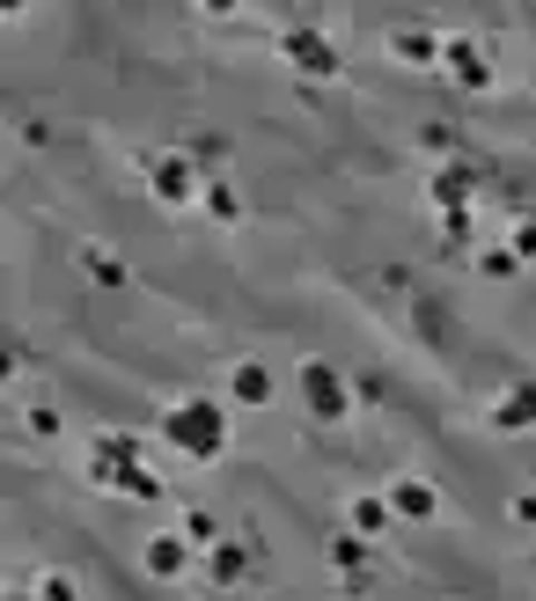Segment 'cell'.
<instances>
[{
  "label": "cell",
  "instance_id": "6da1fadb",
  "mask_svg": "<svg viewBox=\"0 0 536 601\" xmlns=\"http://www.w3.org/2000/svg\"><path fill=\"white\" fill-rule=\"evenodd\" d=\"M162 441L192 462H221L228 455V411H221V396H177L162 411Z\"/></svg>",
  "mask_w": 536,
  "mask_h": 601
},
{
  "label": "cell",
  "instance_id": "7a4b0ae2",
  "mask_svg": "<svg viewBox=\"0 0 536 601\" xmlns=\"http://www.w3.org/2000/svg\"><path fill=\"white\" fill-rule=\"evenodd\" d=\"M294 390H302V404H309L316 425H345V411H353V382H345L331 359H302V367H294Z\"/></svg>",
  "mask_w": 536,
  "mask_h": 601
},
{
  "label": "cell",
  "instance_id": "3957f363",
  "mask_svg": "<svg viewBox=\"0 0 536 601\" xmlns=\"http://www.w3.org/2000/svg\"><path fill=\"white\" fill-rule=\"evenodd\" d=\"M280 59L302 73V81H339V73H345L339 45H331L316 22H294V30H280Z\"/></svg>",
  "mask_w": 536,
  "mask_h": 601
},
{
  "label": "cell",
  "instance_id": "277c9868",
  "mask_svg": "<svg viewBox=\"0 0 536 601\" xmlns=\"http://www.w3.org/2000/svg\"><path fill=\"white\" fill-rule=\"evenodd\" d=\"M147 184H155L162 206H198V198H206V177H198V161L184 155V147H169V155H147Z\"/></svg>",
  "mask_w": 536,
  "mask_h": 601
},
{
  "label": "cell",
  "instance_id": "5b68a950",
  "mask_svg": "<svg viewBox=\"0 0 536 601\" xmlns=\"http://www.w3.org/2000/svg\"><path fill=\"white\" fill-rule=\"evenodd\" d=\"M133 462H147V441H140V433H104V441L89 447V477L110 492V484H118V470H133Z\"/></svg>",
  "mask_w": 536,
  "mask_h": 601
},
{
  "label": "cell",
  "instance_id": "8992f818",
  "mask_svg": "<svg viewBox=\"0 0 536 601\" xmlns=\"http://www.w3.org/2000/svg\"><path fill=\"white\" fill-rule=\"evenodd\" d=\"M441 67L456 73V89H493V59L478 37H441Z\"/></svg>",
  "mask_w": 536,
  "mask_h": 601
},
{
  "label": "cell",
  "instance_id": "52a82bcc",
  "mask_svg": "<svg viewBox=\"0 0 536 601\" xmlns=\"http://www.w3.org/2000/svg\"><path fill=\"white\" fill-rule=\"evenodd\" d=\"M198 572L214 587H243L257 572V543H214V550H198Z\"/></svg>",
  "mask_w": 536,
  "mask_h": 601
},
{
  "label": "cell",
  "instance_id": "ba28073f",
  "mask_svg": "<svg viewBox=\"0 0 536 601\" xmlns=\"http://www.w3.org/2000/svg\"><path fill=\"white\" fill-rule=\"evenodd\" d=\"M427 198L441 213H470V198H478V169H470V161H441L433 184H427Z\"/></svg>",
  "mask_w": 536,
  "mask_h": 601
},
{
  "label": "cell",
  "instance_id": "9c48e42d",
  "mask_svg": "<svg viewBox=\"0 0 536 601\" xmlns=\"http://www.w3.org/2000/svg\"><path fill=\"white\" fill-rule=\"evenodd\" d=\"M192 558H198V550L184 543V535H147V543H140L147 580H184V572H192Z\"/></svg>",
  "mask_w": 536,
  "mask_h": 601
},
{
  "label": "cell",
  "instance_id": "30bf717a",
  "mask_svg": "<svg viewBox=\"0 0 536 601\" xmlns=\"http://www.w3.org/2000/svg\"><path fill=\"white\" fill-rule=\"evenodd\" d=\"M382 499H390V513H397V521H441V492H433L427 477H397Z\"/></svg>",
  "mask_w": 536,
  "mask_h": 601
},
{
  "label": "cell",
  "instance_id": "8fae6325",
  "mask_svg": "<svg viewBox=\"0 0 536 601\" xmlns=\"http://www.w3.org/2000/svg\"><path fill=\"white\" fill-rule=\"evenodd\" d=\"M228 396H235V404H243V411H265L272 396H280V374H272L265 359H243V367L228 374Z\"/></svg>",
  "mask_w": 536,
  "mask_h": 601
},
{
  "label": "cell",
  "instance_id": "7c38bea8",
  "mask_svg": "<svg viewBox=\"0 0 536 601\" xmlns=\"http://www.w3.org/2000/svg\"><path fill=\"white\" fill-rule=\"evenodd\" d=\"M493 425H500V433H536V374H522L515 390L493 404Z\"/></svg>",
  "mask_w": 536,
  "mask_h": 601
},
{
  "label": "cell",
  "instance_id": "4fadbf2b",
  "mask_svg": "<svg viewBox=\"0 0 536 601\" xmlns=\"http://www.w3.org/2000/svg\"><path fill=\"white\" fill-rule=\"evenodd\" d=\"M81 279H89V286H104V294H118V286H126L133 272H126V257H118V249L89 243V249H81Z\"/></svg>",
  "mask_w": 536,
  "mask_h": 601
},
{
  "label": "cell",
  "instance_id": "5bb4252c",
  "mask_svg": "<svg viewBox=\"0 0 536 601\" xmlns=\"http://www.w3.org/2000/svg\"><path fill=\"white\" fill-rule=\"evenodd\" d=\"M198 206H206V220H221V228L243 220V191H235L228 177H206V198H198Z\"/></svg>",
  "mask_w": 536,
  "mask_h": 601
},
{
  "label": "cell",
  "instance_id": "9a60e30c",
  "mask_svg": "<svg viewBox=\"0 0 536 601\" xmlns=\"http://www.w3.org/2000/svg\"><path fill=\"white\" fill-rule=\"evenodd\" d=\"M376 565V543H368V535H331V572H368Z\"/></svg>",
  "mask_w": 536,
  "mask_h": 601
},
{
  "label": "cell",
  "instance_id": "2e32d148",
  "mask_svg": "<svg viewBox=\"0 0 536 601\" xmlns=\"http://www.w3.org/2000/svg\"><path fill=\"white\" fill-rule=\"evenodd\" d=\"M345 521H353V535H368V543H376L397 513H390V499H382V492H368V499H353V513H345Z\"/></svg>",
  "mask_w": 536,
  "mask_h": 601
},
{
  "label": "cell",
  "instance_id": "e0dca14e",
  "mask_svg": "<svg viewBox=\"0 0 536 601\" xmlns=\"http://www.w3.org/2000/svg\"><path fill=\"white\" fill-rule=\"evenodd\" d=\"M110 492H126V499H169V484L147 470V462H133V470H118V484Z\"/></svg>",
  "mask_w": 536,
  "mask_h": 601
},
{
  "label": "cell",
  "instance_id": "ac0fdd59",
  "mask_svg": "<svg viewBox=\"0 0 536 601\" xmlns=\"http://www.w3.org/2000/svg\"><path fill=\"white\" fill-rule=\"evenodd\" d=\"M390 52L405 59V67H427V59H441V45H433L427 30H397V37H390Z\"/></svg>",
  "mask_w": 536,
  "mask_h": 601
},
{
  "label": "cell",
  "instance_id": "d6986e66",
  "mask_svg": "<svg viewBox=\"0 0 536 601\" xmlns=\"http://www.w3.org/2000/svg\"><path fill=\"white\" fill-rule=\"evenodd\" d=\"M184 155H192L198 169H206V177H221V169H228V140H221V132H198V140L184 147Z\"/></svg>",
  "mask_w": 536,
  "mask_h": 601
},
{
  "label": "cell",
  "instance_id": "ffe728a7",
  "mask_svg": "<svg viewBox=\"0 0 536 601\" xmlns=\"http://www.w3.org/2000/svg\"><path fill=\"white\" fill-rule=\"evenodd\" d=\"M184 543H192V550H214V543H221V521H214V513H184Z\"/></svg>",
  "mask_w": 536,
  "mask_h": 601
},
{
  "label": "cell",
  "instance_id": "44dd1931",
  "mask_svg": "<svg viewBox=\"0 0 536 601\" xmlns=\"http://www.w3.org/2000/svg\"><path fill=\"white\" fill-rule=\"evenodd\" d=\"M478 272H485V279H515L522 257H515V249H478Z\"/></svg>",
  "mask_w": 536,
  "mask_h": 601
},
{
  "label": "cell",
  "instance_id": "7402d4cb",
  "mask_svg": "<svg viewBox=\"0 0 536 601\" xmlns=\"http://www.w3.org/2000/svg\"><path fill=\"white\" fill-rule=\"evenodd\" d=\"M37 601H81V587L67 572H37Z\"/></svg>",
  "mask_w": 536,
  "mask_h": 601
},
{
  "label": "cell",
  "instance_id": "603a6c76",
  "mask_svg": "<svg viewBox=\"0 0 536 601\" xmlns=\"http://www.w3.org/2000/svg\"><path fill=\"white\" fill-rule=\"evenodd\" d=\"M441 235L448 249H470V213H441Z\"/></svg>",
  "mask_w": 536,
  "mask_h": 601
},
{
  "label": "cell",
  "instance_id": "cb8c5ba5",
  "mask_svg": "<svg viewBox=\"0 0 536 601\" xmlns=\"http://www.w3.org/2000/svg\"><path fill=\"white\" fill-rule=\"evenodd\" d=\"M419 147H427V155H448V147H456V132H448V125H419Z\"/></svg>",
  "mask_w": 536,
  "mask_h": 601
},
{
  "label": "cell",
  "instance_id": "d4e9b609",
  "mask_svg": "<svg viewBox=\"0 0 536 601\" xmlns=\"http://www.w3.org/2000/svg\"><path fill=\"white\" fill-rule=\"evenodd\" d=\"M22 425H30L37 441H52V433H59V411H52V404H37V411H30V418H22Z\"/></svg>",
  "mask_w": 536,
  "mask_h": 601
},
{
  "label": "cell",
  "instance_id": "484cf974",
  "mask_svg": "<svg viewBox=\"0 0 536 601\" xmlns=\"http://www.w3.org/2000/svg\"><path fill=\"white\" fill-rule=\"evenodd\" d=\"M507 249H515L522 265H529V257H536V220H522V228H515V235H507Z\"/></svg>",
  "mask_w": 536,
  "mask_h": 601
},
{
  "label": "cell",
  "instance_id": "4316f807",
  "mask_svg": "<svg viewBox=\"0 0 536 601\" xmlns=\"http://www.w3.org/2000/svg\"><path fill=\"white\" fill-rule=\"evenodd\" d=\"M515 521H529V529H536V492H515Z\"/></svg>",
  "mask_w": 536,
  "mask_h": 601
}]
</instances>
